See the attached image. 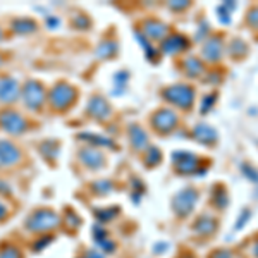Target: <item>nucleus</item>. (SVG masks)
I'll return each mask as SVG.
<instances>
[{
	"label": "nucleus",
	"instance_id": "nucleus-1",
	"mask_svg": "<svg viewBox=\"0 0 258 258\" xmlns=\"http://www.w3.org/2000/svg\"><path fill=\"white\" fill-rule=\"evenodd\" d=\"M167 95L172 102L179 103L181 107H188L191 103V100H193V91H191L188 86H177V88H172L167 91Z\"/></svg>",
	"mask_w": 258,
	"mask_h": 258
},
{
	"label": "nucleus",
	"instance_id": "nucleus-2",
	"mask_svg": "<svg viewBox=\"0 0 258 258\" xmlns=\"http://www.w3.org/2000/svg\"><path fill=\"white\" fill-rule=\"evenodd\" d=\"M220 48H222L220 41L219 40H212L210 43H207V47H205V55L209 57L210 60H217L220 57Z\"/></svg>",
	"mask_w": 258,
	"mask_h": 258
}]
</instances>
